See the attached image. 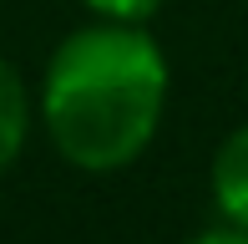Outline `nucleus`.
I'll use <instances>...</instances> for the list:
<instances>
[{"label":"nucleus","instance_id":"nucleus-1","mask_svg":"<svg viewBox=\"0 0 248 244\" xmlns=\"http://www.w3.org/2000/svg\"><path fill=\"white\" fill-rule=\"evenodd\" d=\"M167 107V56L147 26L92 20L46 61L41 122L81 173H117L147 153Z\"/></svg>","mask_w":248,"mask_h":244},{"label":"nucleus","instance_id":"nucleus-2","mask_svg":"<svg viewBox=\"0 0 248 244\" xmlns=\"http://www.w3.org/2000/svg\"><path fill=\"white\" fill-rule=\"evenodd\" d=\"M208 188H213V204H218L223 224L248 229V122H243V127H233L228 138L218 142Z\"/></svg>","mask_w":248,"mask_h":244},{"label":"nucleus","instance_id":"nucleus-3","mask_svg":"<svg viewBox=\"0 0 248 244\" xmlns=\"http://www.w3.org/2000/svg\"><path fill=\"white\" fill-rule=\"evenodd\" d=\"M26 138H31V92L20 71L0 56V173L20 158Z\"/></svg>","mask_w":248,"mask_h":244},{"label":"nucleus","instance_id":"nucleus-5","mask_svg":"<svg viewBox=\"0 0 248 244\" xmlns=\"http://www.w3.org/2000/svg\"><path fill=\"white\" fill-rule=\"evenodd\" d=\"M183 244H248V229H233V224H218V229H202V234L183 239Z\"/></svg>","mask_w":248,"mask_h":244},{"label":"nucleus","instance_id":"nucleus-4","mask_svg":"<svg viewBox=\"0 0 248 244\" xmlns=\"http://www.w3.org/2000/svg\"><path fill=\"white\" fill-rule=\"evenodd\" d=\"M86 10H92L96 20H127V26H147L157 16V5L162 0H81Z\"/></svg>","mask_w":248,"mask_h":244}]
</instances>
